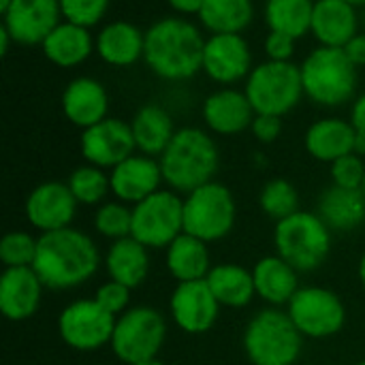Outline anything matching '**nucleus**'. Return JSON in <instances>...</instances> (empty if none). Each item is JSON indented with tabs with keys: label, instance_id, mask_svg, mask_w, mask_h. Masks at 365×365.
<instances>
[{
	"label": "nucleus",
	"instance_id": "2",
	"mask_svg": "<svg viewBox=\"0 0 365 365\" xmlns=\"http://www.w3.org/2000/svg\"><path fill=\"white\" fill-rule=\"evenodd\" d=\"M205 38L201 30L182 17H165L145 32L143 60L163 79L180 81L203 68Z\"/></svg>",
	"mask_w": 365,
	"mask_h": 365
},
{
	"label": "nucleus",
	"instance_id": "44",
	"mask_svg": "<svg viewBox=\"0 0 365 365\" xmlns=\"http://www.w3.org/2000/svg\"><path fill=\"white\" fill-rule=\"evenodd\" d=\"M351 124L355 126L357 135H361L365 139V94H361V96L355 101V105H353Z\"/></svg>",
	"mask_w": 365,
	"mask_h": 365
},
{
	"label": "nucleus",
	"instance_id": "52",
	"mask_svg": "<svg viewBox=\"0 0 365 365\" xmlns=\"http://www.w3.org/2000/svg\"><path fill=\"white\" fill-rule=\"evenodd\" d=\"M357 365H365V361H361V364H357Z\"/></svg>",
	"mask_w": 365,
	"mask_h": 365
},
{
	"label": "nucleus",
	"instance_id": "9",
	"mask_svg": "<svg viewBox=\"0 0 365 365\" xmlns=\"http://www.w3.org/2000/svg\"><path fill=\"white\" fill-rule=\"evenodd\" d=\"M167 336V323L160 312L148 306L126 310L118 317L111 336L113 355L128 365L156 359Z\"/></svg>",
	"mask_w": 365,
	"mask_h": 365
},
{
	"label": "nucleus",
	"instance_id": "36",
	"mask_svg": "<svg viewBox=\"0 0 365 365\" xmlns=\"http://www.w3.org/2000/svg\"><path fill=\"white\" fill-rule=\"evenodd\" d=\"M94 227L101 235L109 240H124L130 237L133 231V210L122 203H105L96 210Z\"/></svg>",
	"mask_w": 365,
	"mask_h": 365
},
{
	"label": "nucleus",
	"instance_id": "33",
	"mask_svg": "<svg viewBox=\"0 0 365 365\" xmlns=\"http://www.w3.org/2000/svg\"><path fill=\"white\" fill-rule=\"evenodd\" d=\"M314 0H267L265 21L272 32H282L295 41L310 32Z\"/></svg>",
	"mask_w": 365,
	"mask_h": 365
},
{
	"label": "nucleus",
	"instance_id": "30",
	"mask_svg": "<svg viewBox=\"0 0 365 365\" xmlns=\"http://www.w3.org/2000/svg\"><path fill=\"white\" fill-rule=\"evenodd\" d=\"M167 267L178 282L205 280L212 269L207 244L199 237L182 233L167 248Z\"/></svg>",
	"mask_w": 365,
	"mask_h": 365
},
{
	"label": "nucleus",
	"instance_id": "28",
	"mask_svg": "<svg viewBox=\"0 0 365 365\" xmlns=\"http://www.w3.org/2000/svg\"><path fill=\"white\" fill-rule=\"evenodd\" d=\"M130 128H133L137 150H141V154L152 156V158L160 156L171 143L173 135L178 133L173 128L171 115L160 105H143L135 113Z\"/></svg>",
	"mask_w": 365,
	"mask_h": 365
},
{
	"label": "nucleus",
	"instance_id": "5",
	"mask_svg": "<svg viewBox=\"0 0 365 365\" xmlns=\"http://www.w3.org/2000/svg\"><path fill=\"white\" fill-rule=\"evenodd\" d=\"M274 242L282 257L297 272H312L325 263L331 248V231L319 214L295 212L276 225Z\"/></svg>",
	"mask_w": 365,
	"mask_h": 365
},
{
	"label": "nucleus",
	"instance_id": "7",
	"mask_svg": "<svg viewBox=\"0 0 365 365\" xmlns=\"http://www.w3.org/2000/svg\"><path fill=\"white\" fill-rule=\"evenodd\" d=\"M244 92L255 113L282 118L295 109L304 96L302 71L293 62L267 60L250 73Z\"/></svg>",
	"mask_w": 365,
	"mask_h": 365
},
{
	"label": "nucleus",
	"instance_id": "45",
	"mask_svg": "<svg viewBox=\"0 0 365 365\" xmlns=\"http://www.w3.org/2000/svg\"><path fill=\"white\" fill-rule=\"evenodd\" d=\"M173 11L184 13V15H199L203 0H167Z\"/></svg>",
	"mask_w": 365,
	"mask_h": 365
},
{
	"label": "nucleus",
	"instance_id": "23",
	"mask_svg": "<svg viewBox=\"0 0 365 365\" xmlns=\"http://www.w3.org/2000/svg\"><path fill=\"white\" fill-rule=\"evenodd\" d=\"M355 143H357L355 126L338 118L319 120L306 133L308 154L323 163H336L338 158L353 154Z\"/></svg>",
	"mask_w": 365,
	"mask_h": 365
},
{
	"label": "nucleus",
	"instance_id": "25",
	"mask_svg": "<svg viewBox=\"0 0 365 365\" xmlns=\"http://www.w3.org/2000/svg\"><path fill=\"white\" fill-rule=\"evenodd\" d=\"M145 32H141L130 21L107 24L96 36L98 56L111 66H130L143 58Z\"/></svg>",
	"mask_w": 365,
	"mask_h": 365
},
{
	"label": "nucleus",
	"instance_id": "17",
	"mask_svg": "<svg viewBox=\"0 0 365 365\" xmlns=\"http://www.w3.org/2000/svg\"><path fill=\"white\" fill-rule=\"evenodd\" d=\"M252 53L242 34H212L205 41L203 71L218 83H235L250 73Z\"/></svg>",
	"mask_w": 365,
	"mask_h": 365
},
{
	"label": "nucleus",
	"instance_id": "39",
	"mask_svg": "<svg viewBox=\"0 0 365 365\" xmlns=\"http://www.w3.org/2000/svg\"><path fill=\"white\" fill-rule=\"evenodd\" d=\"M331 178H334L336 186L361 190L365 180V167L361 163V156L353 152V154H346V156L338 158L336 163H331Z\"/></svg>",
	"mask_w": 365,
	"mask_h": 365
},
{
	"label": "nucleus",
	"instance_id": "46",
	"mask_svg": "<svg viewBox=\"0 0 365 365\" xmlns=\"http://www.w3.org/2000/svg\"><path fill=\"white\" fill-rule=\"evenodd\" d=\"M13 38H11V34H9V30L4 28V26H0V53L4 56L6 51H9V43H11Z\"/></svg>",
	"mask_w": 365,
	"mask_h": 365
},
{
	"label": "nucleus",
	"instance_id": "26",
	"mask_svg": "<svg viewBox=\"0 0 365 365\" xmlns=\"http://www.w3.org/2000/svg\"><path fill=\"white\" fill-rule=\"evenodd\" d=\"M319 216L329 231H353L365 220L364 190L329 186L319 199Z\"/></svg>",
	"mask_w": 365,
	"mask_h": 365
},
{
	"label": "nucleus",
	"instance_id": "37",
	"mask_svg": "<svg viewBox=\"0 0 365 365\" xmlns=\"http://www.w3.org/2000/svg\"><path fill=\"white\" fill-rule=\"evenodd\" d=\"M38 240L24 231L6 233L0 242V261L4 267H32L36 259Z\"/></svg>",
	"mask_w": 365,
	"mask_h": 365
},
{
	"label": "nucleus",
	"instance_id": "19",
	"mask_svg": "<svg viewBox=\"0 0 365 365\" xmlns=\"http://www.w3.org/2000/svg\"><path fill=\"white\" fill-rule=\"evenodd\" d=\"M111 192L128 203H139L148 199L150 195L158 192V186L163 182L160 163H156L152 156H128L118 167L111 169L109 175Z\"/></svg>",
	"mask_w": 365,
	"mask_h": 365
},
{
	"label": "nucleus",
	"instance_id": "16",
	"mask_svg": "<svg viewBox=\"0 0 365 365\" xmlns=\"http://www.w3.org/2000/svg\"><path fill=\"white\" fill-rule=\"evenodd\" d=\"M77 212V199L68 184L45 182L36 186L26 199V218L41 233L66 229Z\"/></svg>",
	"mask_w": 365,
	"mask_h": 365
},
{
	"label": "nucleus",
	"instance_id": "18",
	"mask_svg": "<svg viewBox=\"0 0 365 365\" xmlns=\"http://www.w3.org/2000/svg\"><path fill=\"white\" fill-rule=\"evenodd\" d=\"M43 282L32 267H9L0 278V312L9 321H26L36 314Z\"/></svg>",
	"mask_w": 365,
	"mask_h": 365
},
{
	"label": "nucleus",
	"instance_id": "34",
	"mask_svg": "<svg viewBox=\"0 0 365 365\" xmlns=\"http://www.w3.org/2000/svg\"><path fill=\"white\" fill-rule=\"evenodd\" d=\"M68 188L73 197L77 199V203L94 205L105 199L107 190H111V182H109V175H105L101 167L86 165L71 173Z\"/></svg>",
	"mask_w": 365,
	"mask_h": 365
},
{
	"label": "nucleus",
	"instance_id": "1",
	"mask_svg": "<svg viewBox=\"0 0 365 365\" xmlns=\"http://www.w3.org/2000/svg\"><path fill=\"white\" fill-rule=\"evenodd\" d=\"M98 248L77 229H58L38 237L32 269L47 289H73L90 280L98 269Z\"/></svg>",
	"mask_w": 365,
	"mask_h": 365
},
{
	"label": "nucleus",
	"instance_id": "35",
	"mask_svg": "<svg viewBox=\"0 0 365 365\" xmlns=\"http://www.w3.org/2000/svg\"><path fill=\"white\" fill-rule=\"evenodd\" d=\"M261 207L269 218L278 222L293 216L295 212H299V197L295 186L282 178L267 182L261 190Z\"/></svg>",
	"mask_w": 365,
	"mask_h": 365
},
{
	"label": "nucleus",
	"instance_id": "8",
	"mask_svg": "<svg viewBox=\"0 0 365 365\" xmlns=\"http://www.w3.org/2000/svg\"><path fill=\"white\" fill-rule=\"evenodd\" d=\"M233 225L235 199L227 186L210 182L184 199V233L210 244L227 237Z\"/></svg>",
	"mask_w": 365,
	"mask_h": 365
},
{
	"label": "nucleus",
	"instance_id": "21",
	"mask_svg": "<svg viewBox=\"0 0 365 365\" xmlns=\"http://www.w3.org/2000/svg\"><path fill=\"white\" fill-rule=\"evenodd\" d=\"M109 98L101 81L92 77L73 79L62 94V111L75 126L83 130L107 118Z\"/></svg>",
	"mask_w": 365,
	"mask_h": 365
},
{
	"label": "nucleus",
	"instance_id": "24",
	"mask_svg": "<svg viewBox=\"0 0 365 365\" xmlns=\"http://www.w3.org/2000/svg\"><path fill=\"white\" fill-rule=\"evenodd\" d=\"M41 47L49 62L68 68L81 64L92 53V49H96V41H92L88 28L73 21H62L47 34Z\"/></svg>",
	"mask_w": 365,
	"mask_h": 365
},
{
	"label": "nucleus",
	"instance_id": "47",
	"mask_svg": "<svg viewBox=\"0 0 365 365\" xmlns=\"http://www.w3.org/2000/svg\"><path fill=\"white\" fill-rule=\"evenodd\" d=\"M359 280H361V284H364L365 289V255L361 257V261H359Z\"/></svg>",
	"mask_w": 365,
	"mask_h": 365
},
{
	"label": "nucleus",
	"instance_id": "49",
	"mask_svg": "<svg viewBox=\"0 0 365 365\" xmlns=\"http://www.w3.org/2000/svg\"><path fill=\"white\" fill-rule=\"evenodd\" d=\"M346 2H349V4H353L355 9H357V6H365V0H346Z\"/></svg>",
	"mask_w": 365,
	"mask_h": 365
},
{
	"label": "nucleus",
	"instance_id": "14",
	"mask_svg": "<svg viewBox=\"0 0 365 365\" xmlns=\"http://www.w3.org/2000/svg\"><path fill=\"white\" fill-rule=\"evenodd\" d=\"M60 0H11L2 13V26L19 45H36L60 24Z\"/></svg>",
	"mask_w": 365,
	"mask_h": 365
},
{
	"label": "nucleus",
	"instance_id": "11",
	"mask_svg": "<svg viewBox=\"0 0 365 365\" xmlns=\"http://www.w3.org/2000/svg\"><path fill=\"white\" fill-rule=\"evenodd\" d=\"M118 317L107 312L96 299H81L66 306L58 319V331L64 344L75 351H98L111 344Z\"/></svg>",
	"mask_w": 365,
	"mask_h": 365
},
{
	"label": "nucleus",
	"instance_id": "10",
	"mask_svg": "<svg viewBox=\"0 0 365 365\" xmlns=\"http://www.w3.org/2000/svg\"><path fill=\"white\" fill-rule=\"evenodd\" d=\"M184 233V201L167 190H158L133 207L130 237L145 248H169Z\"/></svg>",
	"mask_w": 365,
	"mask_h": 365
},
{
	"label": "nucleus",
	"instance_id": "50",
	"mask_svg": "<svg viewBox=\"0 0 365 365\" xmlns=\"http://www.w3.org/2000/svg\"><path fill=\"white\" fill-rule=\"evenodd\" d=\"M137 365H163L158 359H148V361H141V364Z\"/></svg>",
	"mask_w": 365,
	"mask_h": 365
},
{
	"label": "nucleus",
	"instance_id": "3",
	"mask_svg": "<svg viewBox=\"0 0 365 365\" xmlns=\"http://www.w3.org/2000/svg\"><path fill=\"white\" fill-rule=\"evenodd\" d=\"M163 180L178 192H192L210 182L218 171V148L201 128H182L160 154Z\"/></svg>",
	"mask_w": 365,
	"mask_h": 365
},
{
	"label": "nucleus",
	"instance_id": "4",
	"mask_svg": "<svg viewBox=\"0 0 365 365\" xmlns=\"http://www.w3.org/2000/svg\"><path fill=\"white\" fill-rule=\"evenodd\" d=\"M304 94L323 107L344 105L357 90V66L342 47H317L299 66Z\"/></svg>",
	"mask_w": 365,
	"mask_h": 365
},
{
	"label": "nucleus",
	"instance_id": "43",
	"mask_svg": "<svg viewBox=\"0 0 365 365\" xmlns=\"http://www.w3.org/2000/svg\"><path fill=\"white\" fill-rule=\"evenodd\" d=\"M344 53L349 56V60L359 68V66H365V34H355L344 47Z\"/></svg>",
	"mask_w": 365,
	"mask_h": 365
},
{
	"label": "nucleus",
	"instance_id": "12",
	"mask_svg": "<svg viewBox=\"0 0 365 365\" xmlns=\"http://www.w3.org/2000/svg\"><path fill=\"white\" fill-rule=\"evenodd\" d=\"M289 317L302 331V336L329 338L342 329L346 321V310L342 299L334 291L308 287L299 289L289 302Z\"/></svg>",
	"mask_w": 365,
	"mask_h": 365
},
{
	"label": "nucleus",
	"instance_id": "27",
	"mask_svg": "<svg viewBox=\"0 0 365 365\" xmlns=\"http://www.w3.org/2000/svg\"><path fill=\"white\" fill-rule=\"evenodd\" d=\"M105 267L113 282L135 289L148 278L150 272L148 248L135 237L115 240L105 257Z\"/></svg>",
	"mask_w": 365,
	"mask_h": 365
},
{
	"label": "nucleus",
	"instance_id": "29",
	"mask_svg": "<svg viewBox=\"0 0 365 365\" xmlns=\"http://www.w3.org/2000/svg\"><path fill=\"white\" fill-rule=\"evenodd\" d=\"M252 278H255L257 295L274 306L289 304L293 299V295L299 291L297 289V269L291 267L282 257L261 259L252 269Z\"/></svg>",
	"mask_w": 365,
	"mask_h": 365
},
{
	"label": "nucleus",
	"instance_id": "32",
	"mask_svg": "<svg viewBox=\"0 0 365 365\" xmlns=\"http://www.w3.org/2000/svg\"><path fill=\"white\" fill-rule=\"evenodd\" d=\"M252 13V0H203L199 19L212 34H240Z\"/></svg>",
	"mask_w": 365,
	"mask_h": 365
},
{
	"label": "nucleus",
	"instance_id": "20",
	"mask_svg": "<svg viewBox=\"0 0 365 365\" xmlns=\"http://www.w3.org/2000/svg\"><path fill=\"white\" fill-rule=\"evenodd\" d=\"M255 109L246 96V92L225 88L205 98L203 118L210 130L218 135H237L252 126Z\"/></svg>",
	"mask_w": 365,
	"mask_h": 365
},
{
	"label": "nucleus",
	"instance_id": "38",
	"mask_svg": "<svg viewBox=\"0 0 365 365\" xmlns=\"http://www.w3.org/2000/svg\"><path fill=\"white\" fill-rule=\"evenodd\" d=\"M109 0H60L62 17L83 28L96 26L107 13Z\"/></svg>",
	"mask_w": 365,
	"mask_h": 365
},
{
	"label": "nucleus",
	"instance_id": "42",
	"mask_svg": "<svg viewBox=\"0 0 365 365\" xmlns=\"http://www.w3.org/2000/svg\"><path fill=\"white\" fill-rule=\"evenodd\" d=\"M252 135L263 141V143H272L280 137L282 133V120L278 115H265V113H257L250 126Z\"/></svg>",
	"mask_w": 365,
	"mask_h": 365
},
{
	"label": "nucleus",
	"instance_id": "41",
	"mask_svg": "<svg viewBox=\"0 0 365 365\" xmlns=\"http://www.w3.org/2000/svg\"><path fill=\"white\" fill-rule=\"evenodd\" d=\"M295 51V38L282 32H272L265 38V53L269 60L276 62H291V56Z\"/></svg>",
	"mask_w": 365,
	"mask_h": 365
},
{
	"label": "nucleus",
	"instance_id": "40",
	"mask_svg": "<svg viewBox=\"0 0 365 365\" xmlns=\"http://www.w3.org/2000/svg\"><path fill=\"white\" fill-rule=\"evenodd\" d=\"M94 299H96L107 312H111L113 317H120V314L126 312V306H128V299H130V289L124 287V284H120V282L109 280V282H105L103 287H98Z\"/></svg>",
	"mask_w": 365,
	"mask_h": 365
},
{
	"label": "nucleus",
	"instance_id": "51",
	"mask_svg": "<svg viewBox=\"0 0 365 365\" xmlns=\"http://www.w3.org/2000/svg\"><path fill=\"white\" fill-rule=\"evenodd\" d=\"M361 190H364V195H365V180H364V186H361Z\"/></svg>",
	"mask_w": 365,
	"mask_h": 365
},
{
	"label": "nucleus",
	"instance_id": "13",
	"mask_svg": "<svg viewBox=\"0 0 365 365\" xmlns=\"http://www.w3.org/2000/svg\"><path fill=\"white\" fill-rule=\"evenodd\" d=\"M137 150L133 128L128 122L105 118L98 124L90 126L81 135V154L83 158L101 169L118 167L122 160L133 156Z\"/></svg>",
	"mask_w": 365,
	"mask_h": 365
},
{
	"label": "nucleus",
	"instance_id": "6",
	"mask_svg": "<svg viewBox=\"0 0 365 365\" xmlns=\"http://www.w3.org/2000/svg\"><path fill=\"white\" fill-rule=\"evenodd\" d=\"M302 331L289 312L263 310L244 334V349L252 365H295L302 353Z\"/></svg>",
	"mask_w": 365,
	"mask_h": 365
},
{
	"label": "nucleus",
	"instance_id": "15",
	"mask_svg": "<svg viewBox=\"0 0 365 365\" xmlns=\"http://www.w3.org/2000/svg\"><path fill=\"white\" fill-rule=\"evenodd\" d=\"M220 304L214 297L207 280L180 282L171 295V317L186 334H205L218 319Z\"/></svg>",
	"mask_w": 365,
	"mask_h": 365
},
{
	"label": "nucleus",
	"instance_id": "31",
	"mask_svg": "<svg viewBox=\"0 0 365 365\" xmlns=\"http://www.w3.org/2000/svg\"><path fill=\"white\" fill-rule=\"evenodd\" d=\"M205 280L220 306L242 308V306L250 304L252 297L257 295L252 272H248L240 265H231V263L216 265L210 269Z\"/></svg>",
	"mask_w": 365,
	"mask_h": 365
},
{
	"label": "nucleus",
	"instance_id": "48",
	"mask_svg": "<svg viewBox=\"0 0 365 365\" xmlns=\"http://www.w3.org/2000/svg\"><path fill=\"white\" fill-rule=\"evenodd\" d=\"M9 4H11V0H0V13H4L9 9Z\"/></svg>",
	"mask_w": 365,
	"mask_h": 365
},
{
	"label": "nucleus",
	"instance_id": "22",
	"mask_svg": "<svg viewBox=\"0 0 365 365\" xmlns=\"http://www.w3.org/2000/svg\"><path fill=\"white\" fill-rule=\"evenodd\" d=\"M357 13L346 0H317L310 32L323 47H344L357 34Z\"/></svg>",
	"mask_w": 365,
	"mask_h": 365
}]
</instances>
